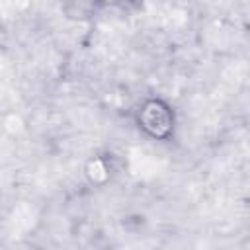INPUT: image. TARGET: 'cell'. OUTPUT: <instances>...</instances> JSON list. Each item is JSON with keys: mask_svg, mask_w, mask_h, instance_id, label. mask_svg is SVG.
<instances>
[{"mask_svg": "<svg viewBox=\"0 0 250 250\" xmlns=\"http://www.w3.org/2000/svg\"><path fill=\"white\" fill-rule=\"evenodd\" d=\"M137 119V127L150 139L156 141H166L172 137L174 133V125H176V117H174V109L158 98H148L145 100L135 113Z\"/></svg>", "mask_w": 250, "mask_h": 250, "instance_id": "obj_1", "label": "cell"}]
</instances>
